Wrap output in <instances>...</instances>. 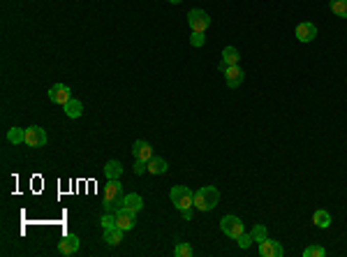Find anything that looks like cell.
<instances>
[{"label":"cell","instance_id":"cell-6","mask_svg":"<svg viewBox=\"0 0 347 257\" xmlns=\"http://www.w3.org/2000/svg\"><path fill=\"white\" fill-rule=\"evenodd\" d=\"M26 144L33 146V148H37V146H44V144H47V132H44L39 125L26 127Z\"/></svg>","mask_w":347,"mask_h":257},{"label":"cell","instance_id":"cell-19","mask_svg":"<svg viewBox=\"0 0 347 257\" xmlns=\"http://www.w3.org/2000/svg\"><path fill=\"white\" fill-rule=\"evenodd\" d=\"M104 241L109 243V246H118V243L123 241V229H118V227L104 229Z\"/></svg>","mask_w":347,"mask_h":257},{"label":"cell","instance_id":"cell-5","mask_svg":"<svg viewBox=\"0 0 347 257\" xmlns=\"http://www.w3.org/2000/svg\"><path fill=\"white\" fill-rule=\"evenodd\" d=\"M137 225V213L130 209H121L116 213V227L123 229V232H130L132 227Z\"/></svg>","mask_w":347,"mask_h":257},{"label":"cell","instance_id":"cell-26","mask_svg":"<svg viewBox=\"0 0 347 257\" xmlns=\"http://www.w3.org/2000/svg\"><path fill=\"white\" fill-rule=\"evenodd\" d=\"M100 223H102V227H104V229L116 227V216H114V213H106V211H104V216H102Z\"/></svg>","mask_w":347,"mask_h":257},{"label":"cell","instance_id":"cell-14","mask_svg":"<svg viewBox=\"0 0 347 257\" xmlns=\"http://www.w3.org/2000/svg\"><path fill=\"white\" fill-rule=\"evenodd\" d=\"M238 51L236 47H227L225 51H222V60H220V70H227L229 65H238Z\"/></svg>","mask_w":347,"mask_h":257},{"label":"cell","instance_id":"cell-13","mask_svg":"<svg viewBox=\"0 0 347 257\" xmlns=\"http://www.w3.org/2000/svg\"><path fill=\"white\" fill-rule=\"evenodd\" d=\"M132 153H135L137 160H146V162L153 158V148H150V144H148V141H144V139L135 141V146H132Z\"/></svg>","mask_w":347,"mask_h":257},{"label":"cell","instance_id":"cell-25","mask_svg":"<svg viewBox=\"0 0 347 257\" xmlns=\"http://www.w3.org/2000/svg\"><path fill=\"white\" fill-rule=\"evenodd\" d=\"M174 252H176L179 257H190V255H192V246H190V243H183V241H181Z\"/></svg>","mask_w":347,"mask_h":257},{"label":"cell","instance_id":"cell-11","mask_svg":"<svg viewBox=\"0 0 347 257\" xmlns=\"http://www.w3.org/2000/svg\"><path fill=\"white\" fill-rule=\"evenodd\" d=\"M315 37H317V28H315L310 21L296 26V39H299V42H313Z\"/></svg>","mask_w":347,"mask_h":257},{"label":"cell","instance_id":"cell-10","mask_svg":"<svg viewBox=\"0 0 347 257\" xmlns=\"http://www.w3.org/2000/svg\"><path fill=\"white\" fill-rule=\"evenodd\" d=\"M243 70L238 68V65H229V68L225 70V79H227V86L229 88H236V86H241L243 83Z\"/></svg>","mask_w":347,"mask_h":257},{"label":"cell","instance_id":"cell-1","mask_svg":"<svg viewBox=\"0 0 347 257\" xmlns=\"http://www.w3.org/2000/svg\"><path fill=\"white\" fill-rule=\"evenodd\" d=\"M218 202H220V192H218V188H213V185H204V188H199L197 192H194V206H197L199 211L215 209Z\"/></svg>","mask_w":347,"mask_h":257},{"label":"cell","instance_id":"cell-2","mask_svg":"<svg viewBox=\"0 0 347 257\" xmlns=\"http://www.w3.org/2000/svg\"><path fill=\"white\" fill-rule=\"evenodd\" d=\"M171 204L183 213V211H192L194 206V192L185 185H176L171 188Z\"/></svg>","mask_w":347,"mask_h":257},{"label":"cell","instance_id":"cell-12","mask_svg":"<svg viewBox=\"0 0 347 257\" xmlns=\"http://www.w3.org/2000/svg\"><path fill=\"white\" fill-rule=\"evenodd\" d=\"M58 250L63 252V255H74V252L79 250V237L77 234H68V237L60 239V243H58Z\"/></svg>","mask_w":347,"mask_h":257},{"label":"cell","instance_id":"cell-24","mask_svg":"<svg viewBox=\"0 0 347 257\" xmlns=\"http://www.w3.org/2000/svg\"><path fill=\"white\" fill-rule=\"evenodd\" d=\"M324 255H327V250L322 246H308L303 250V257H324Z\"/></svg>","mask_w":347,"mask_h":257},{"label":"cell","instance_id":"cell-7","mask_svg":"<svg viewBox=\"0 0 347 257\" xmlns=\"http://www.w3.org/2000/svg\"><path fill=\"white\" fill-rule=\"evenodd\" d=\"M49 97H51V102L60 104V107H63L65 102L72 100V95H70V88L65 86V83H53V86L49 88Z\"/></svg>","mask_w":347,"mask_h":257},{"label":"cell","instance_id":"cell-22","mask_svg":"<svg viewBox=\"0 0 347 257\" xmlns=\"http://www.w3.org/2000/svg\"><path fill=\"white\" fill-rule=\"evenodd\" d=\"M7 141H12V144H21V141H26V130L24 127H12V130L7 132Z\"/></svg>","mask_w":347,"mask_h":257},{"label":"cell","instance_id":"cell-30","mask_svg":"<svg viewBox=\"0 0 347 257\" xmlns=\"http://www.w3.org/2000/svg\"><path fill=\"white\" fill-rule=\"evenodd\" d=\"M167 3H171V5H179V3H183V0H167Z\"/></svg>","mask_w":347,"mask_h":257},{"label":"cell","instance_id":"cell-8","mask_svg":"<svg viewBox=\"0 0 347 257\" xmlns=\"http://www.w3.org/2000/svg\"><path fill=\"white\" fill-rule=\"evenodd\" d=\"M123 185L118 183V179H106V188H104V202H118L123 199Z\"/></svg>","mask_w":347,"mask_h":257},{"label":"cell","instance_id":"cell-17","mask_svg":"<svg viewBox=\"0 0 347 257\" xmlns=\"http://www.w3.org/2000/svg\"><path fill=\"white\" fill-rule=\"evenodd\" d=\"M169 169V165H167V160H162V158H150L148 160V172L150 174H164V172Z\"/></svg>","mask_w":347,"mask_h":257},{"label":"cell","instance_id":"cell-20","mask_svg":"<svg viewBox=\"0 0 347 257\" xmlns=\"http://www.w3.org/2000/svg\"><path fill=\"white\" fill-rule=\"evenodd\" d=\"M313 223H315V225H317V227L327 229V227H329V225H331V216H329V211L319 209V211H315V216H313Z\"/></svg>","mask_w":347,"mask_h":257},{"label":"cell","instance_id":"cell-28","mask_svg":"<svg viewBox=\"0 0 347 257\" xmlns=\"http://www.w3.org/2000/svg\"><path fill=\"white\" fill-rule=\"evenodd\" d=\"M204 42H206L204 33H192V37H190V44H192V47H204Z\"/></svg>","mask_w":347,"mask_h":257},{"label":"cell","instance_id":"cell-4","mask_svg":"<svg viewBox=\"0 0 347 257\" xmlns=\"http://www.w3.org/2000/svg\"><path fill=\"white\" fill-rule=\"evenodd\" d=\"M188 24H190V28H192V33H204V30L211 26V16L204 10H190Z\"/></svg>","mask_w":347,"mask_h":257},{"label":"cell","instance_id":"cell-3","mask_svg":"<svg viewBox=\"0 0 347 257\" xmlns=\"http://www.w3.org/2000/svg\"><path fill=\"white\" fill-rule=\"evenodd\" d=\"M220 229H222V232H225L229 239H238L243 232H246L243 223L236 218V216H225V218L220 220Z\"/></svg>","mask_w":347,"mask_h":257},{"label":"cell","instance_id":"cell-23","mask_svg":"<svg viewBox=\"0 0 347 257\" xmlns=\"http://www.w3.org/2000/svg\"><path fill=\"white\" fill-rule=\"evenodd\" d=\"M252 239H255L257 243H262L264 239H269V232H266L264 225H255V229H252Z\"/></svg>","mask_w":347,"mask_h":257},{"label":"cell","instance_id":"cell-16","mask_svg":"<svg viewBox=\"0 0 347 257\" xmlns=\"http://www.w3.org/2000/svg\"><path fill=\"white\" fill-rule=\"evenodd\" d=\"M125 209H130V211H141L144 209V199H141V195H137V192H130V195H125Z\"/></svg>","mask_w":347,"mask_h":257},{"label":"cell","instance_id":"cell-21","mask_svg":"<svg viewBox=\"0 0 347 257\" xmlns=\"http://www.w3.org/2000/svg\"><path fill=\"white\" fill-rule=\"evenodd\" d=\"M331 12L340 19H347V0H331Z\"/></svg>","mask_w":347,"mask_h":257},{"label":"cell","instance_id":"cell-9","mask_svg":"<svg viewBox=\"0 0 347 257\" xmlns=\"http://www.w3.org/2000/svg\"><path fill=\"white\" fill-rule=\"evenodd\" d=\"M283 246H280L278 241H273V239H264V241L259 243V255L262 257H283Z\"/></svg>","mask_w":347,"mask_h":257},{"label":"cell","instance_id":"cell-29","mask_svg":"<svg viewBox=\"0 0 347 257\" xmlns=\"http://www.w3.org/2000/svg\"><path fill=\"white\" fill-rule=\"evenodd\" d=\"M146 169H148V162L146 160H137L135 162V174H144Z\"/></svg>","mask_w":347,"mask_h":257},{"label":"cell","instance_id":"cell-27","mask_svg":"<svg viewBox=\"0 0 347 257\" xmlns=\"http://www.w3.org/2000/svg\"><path fill=\"white\" fill-rule=\"evenodd\" d=\"M236 241H238V246H241V248H250V246H252V241H255V239H252V234H246V232H243L241 237L236 239Z\"/></svg>","mask_w":347,"mask_h":257},{"label":"cell","instance_id":"cell-18","mask_svg":"<svg viewBox=\"0 0 347 257\" xmlns=\"http://www.w3.org/2000/svg\"><path fill=\"white\" fill-rule=\"evenodd\" d=\"M123 174V165L118 160H109L104 167V176L106 179H118V176Z\"/></svg>","mask_w":347,"mask_h":257},{"label":"cell","instance_id":"cell-15","mask_svg":"<svg viewBox=\"0 0 347 257\" xmlns=\"http://www.w3.org/2000/svg\"><path fill=\"white\" fill-rule=\"evenodd\" d=\"M63 109H65V114H68L70 118H79V116L83 114V104H81L79 100H74V97H72L70 102H65Z\"/></svg>","mask_w":347,"mask_h":257}]
</instances>
